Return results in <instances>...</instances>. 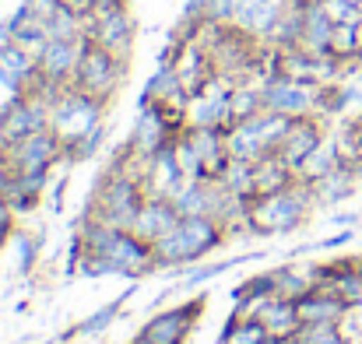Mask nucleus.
I'll return each mask as SVG.
<instances>
[{
  "mask_svg": "<svg viewBox=\"0 0 362 344\" xmlns=\"http://www.w3.org/2000/svg\"><path fill=\"white\" fill-rule=\"evenodd\" d=\"M229 242V229L211 218V215H183V222L169 235H162L155 246V263L158 271H176L187 274L194 263H201L204 256H211L215 249H222Z\"/></svg>",
  "mask_w": 362,
  "mask_h": 344,
  "instance_id": "1",
  "label": "nucleus"
},
{
  "mask_svg": "<svg viewBox=\"0 0 362 344\" xmlns=\"http://www.w3.org/2000/svg\"><path fill=\"white\" fill-rule=\"evenodd\" d=\"M211 194H215V179H187L173 201L180 215H211Z\"/></svg>",
  "mask_w": 362,
  "mask_h": 344,
  "instance_id": "25",
  "label": "nucleus"
},
{
  "mask_svg": "<svg viewBox=\"0 0 362 344\" xmlns=\"http://www.w3.org/2000/svg\"><path fill=\"white\" fill-rule=\"evenodd\" d=\"M327 137H331V130H327V119L324 116H296L288 123V134H285V141H281V148L274 155L288 169H299Z\"/></svg>",
  "mask_w": 362,
  "mask_h": 344,
  "instance_id": "11",
  "label": "nucleus"
},
{
  "mask_svg": "<svg viewBox=\"0 0 362 344\" xmlns=\"http://www.w3.org/2000/svg\"><path fill=\"white\" fill-rule=\"evenodd\" d=\"M49 186V176H32V172H11L4 183H0V194L7 201V208L14 215H32L42 201Z\"/></svg>",
  "mask_w": 362,
  "mask_h": 344,
  "instance_id": "17",
  "label": "nucleus"
},
{
  "mask_svg": "<svg viewBox=\"0 0 362 344\" xmlns=\"http://www.w3.org/2000/svg\"><path fill=\"white\" fill-rule=\"evenodd\" d=\"M127 74H130V60H120L110 49H103L99 42L85 39V49H81V60H78V71H74L71 85L81 88L85 95L113 106V99L127 85Z\"/></svg>",
  "mask_w": 362,
  "mask_h": 344,
  "instance_id": "4",
  "label": "nucleus"
},
{
  "mask_svg": "<svg viewBox=\"0 0 362 344\" xmlns=\"http://www.w3.org/2000/svg\"><path fill=\"white\" fill-rule=\"evenodd\" d=\"M362 176L352 169V165H338L334 172H327L324 179H317L313 183V190H317V204L320 208H334V204H345L349 197H356V190H359Z\"/></svg>",
  "mask_w": 362,
  "mask_h": 344,
  "instance_id": "20",
  "label": "nucleus"
},
{
  "mask_svg": "<svg viewBox=\"0 0 362 344\" xmlns=\"http://www.w3.org/2000/svg\"><path fill=\"white\" fill-rule=\"evenodd\" d=\"M117 7H130V0H92V14H99V11H117Z\"/></svg>",
  "mask_w": 362,
  "mask_h": 344,
  "instance_id": "36",
  "label": "nucleus"
},
{
  "mask_svg": "<svg viewBox=\"0 0 362 344\" xmlns=\"http://www.w3.org/2000/svg\"><path fill=\"white\" fill-rule=\"evenodd\" d=\"M352 239H356V229H338L334 235H331V239H324L317 249H338V246H349Z\"/></svg>",
  "mask_w": 362,
  "mask_h": 344,
  "instance_id": "33",
  "label": "nucleus"
},
{
  "mask_svg": "<svg viewBox=\"0 0 362 344\" xmlns=\"http://www.w3.org/2000/svg\"><path fill=\"white\" fill-rule=\"evenodd\" d=\"M42 71L35 64V57L14 42L0 39V85L7 88V95H32L42 85Z\"/></svg>",
  "mask_w": 362,
  "mask_h": 344,
  "instance_id": "12",
  "label": "nucleus"
},
{
  "mask_svg": "<svg viewBox=\"0 0 362 344\" xmlns=\"http://www.w3.org/2000/svg\"><path fill=\"white\" fill-rule=\"evenodd\" d=\"M222 183L229 190H236L243 197H257V176H253V162H243V158H229L226 172H222Z\"/></svg>",
  "mask_w": 362,
  "mask_h": 344,
  "instance_id": "29",
  "label": "nucleus"
},
{
  "mask_svg": "<svg viewBox=\"0 0 362 344\" xmlns=\"http://www.w3.org/2000/svg\"><path fill=\"white\" fill-rule=\"evenodd\" d=\"M81 49H85V39H49L35 53V64H39L46 81L71 85L74 71H78V60H81Z\"/></svg>",
  "mask_w": 362,
  "mask_h": 344,
  "instance_id": "13",
  "label": "nucleus"
},
{
  "mask_svg": "<svg viewBox=\"0 0 362 344\" xmlns=\"http://www.w3.org/2000/svg\"><path fill=\"white\" fill-rule=\"evenodd\" d=\"M64 7H71L74 14H81V18H92V0H60Z\"/></svg>",
  "mask_w": 362,
  "mask_h": 344,
  "instance_id": "35",
  "label": "nucleus"
},
{
  "mask_svg": "<svg viewBox=\"0 0 362 344\" xmlns=\"http://www.w3.org/2000/svg\"><path fill=\"white\" fill-rule=\"evenodd\" d=\"M176 141L165 144L158 155H151V165H148V176H144V194L148 197H176L183 190V183L190 179L183 172L180 158H176Z\"/></svg>",
  "mask_w": 362,
  "mask_h": 344,
  "instance_id": "14",
  "label": "nucleus"
},
{
  "mask_svg": "<svg viewBox=\"0 0 362 344\" xmlns=\"http://www.w3.org/2000/svg\"><path fill=\"white\" fill-rule=\"evenodd\" d=\"M106 134H110V126H106V123H99V126H92L88 134H81V137H74V141H64V165L71 169V165L92 162V158L103 151Z\"/></svg>",
  "mask_w": 362,
  "mask_h": 344,
  "instance_id": "24",
  "label": "nucleus"
},
{
  "mask_svg": "<svg viewBox=\"0 0 362 344\" xmlns=\"http://www.w3.org/2000/svg\"><path fill=\"white\" fill-rule=\"evenodd\" d=\"M250 295H274V271H264V274H250L246 281H240L229 299L240 302V299H250Z\"/></svg>",
  "mask_w": 362,
  "mask_h": 344,
  "instance_id": "31",
  "label": "nucleus"
},
{
  "mask_svg": "<svg viewBox=\"0 0 362 344\" xmlns=\"http://www.w3.org/2000/svg\"><path fill=\"white\" fill-rule=\"evenodd\" d=\"M260 324L267 327L271 338H281V341H292L299 331H303V316H299V302L296 299H281V295H271V302L264 306L260 313Z\"/></svg>",
  "mask_w": 362,
  "mask_h": 344,
  "instance_id": "19",
  "label": "nucleus"
},
{
  "mask_svg": "<svg viewBox=\"0 0 362 344\" xmlns=\"http://www.w3.org/2000/svg\"><path fill=\"white\" fill-rule=\"evenodd\" d=\"M42 242H46V229L42 225L32 232H14V249H18V271L21 274H32L35 271V260H39Z\"/></svg>",
  "mask_w": 362,
  "mask_h": 344,
  "instance_id": "28",
  "label": "nucleus"
},
{
  "mask_svg": "<svg viewBox=\"0 0 362 344\" xmlns=\"http://www.w3.org/2000/svg\"><path fill=\"white\" fill-rule=\"evenodd\" d=\"M180 222H183V215H180V208H176L173 197H144V204L137 211V222H134V232L141 239H148V242H158L162 235H169Z\"/></svg>",
  "mask_w": 362,
  "mask_h": 344,
  "instance_id": "15",
  "label": "nucleus"
},
{
  "mask_svg": "<svg viewBox=\"0 0 362 344\" xmlns=\"http://www.w3.org/2000/svg\"><path fill=\"white\" fill-rule=\"evenodd\" d=\"M253 176H257V197L288 190V186L296 183V169H288L278 155H267V158L253 162Z\"/></svg>",
  "mask_w": 362,
  "mask_h": 344,
  "instance_id": "21",
  "label": "nucleus"
},
{
  "mask_svg": "<svg viewBox=\"0 0 362 344\" xmlns=\"http://www.w3.org/2000/svg\"><path fill=\"white\" fill-rule=\"evenodd\" d=\"M106 109H110L106 102H99V99L85 95L81 88L67 85V88L53 99V106H49V126H53L64 141H74V137L88 134L92 126L106 123Z\"/></svg>",
  "mask_w": 362,
  "mask_h": 344,
  "instance_id": "6",
  "label": "nucleus"
},
{
  "mask_svg": "<svg viewBox=\"0 0 362 344\" xmlns=\"http://www.w3.org/2000/svg\"><path fill=\"white\" fill-rule=\"evenodd\" d=\"M349 313L345 299L334 292V288H313L299 299V316L303 324H341V316Z\"/></svg>",
  "mask_w": 362,
  "mask_h": 344,
  "instance_id": "18",
  "label": "nucleus"
},
{
  "mask_svg": "<svg viewBox=\"0 0 362 344\" xmlns=\"http://www.w3.org/2000/svg\"><path fill=\"white\" fill-rule=\"evenodd\" d=\"M144 183L117 172L113 165H106L95 179V190L85 204V218H95V222H106L113 229H134L137 222V211L144 204Z\"/></svg>",
  "mask_w": 362,
  "mask_h": 344,
  "instance_id": "3",
  "label": "nucleus"
},
{
  "mask_svg": "<svg viewBox=\"0 0 362 344\" xmlns=\"http://www.w3.org/2000/svg\"><path fill=\"white\" fill-rule=\"evenodd\" d=\"M317 99H320V85L317 81H303V78H288V74H278V78H267L260 85V102L264 109L281 116H320L317 109Z\"/></svg>",
  "mask_w": 362,
  "mask_h": 344,
  "instance_id": "7",
  "label": "nucleus"
},
{
  "mask_svg": "<svg viewBox=\"0 0 362 344\" xmlns=\"http://www.w3.org/2000/svg\"><path fill=\"white\" fill-rule=\"evenodd\" d=\"M21 7H28V11L35 14V18L49 21V18H53V14H57V11H60L64 4H60V0H21Z\"/></svg>",
  "mask_w": 362,
  "mask_h": 344,
  "instance_id": "32",
  "label": "nucleus"
},
{
  "mask_svg": "<svg viewBox=\"0 0 362 344\" xmlns=\"http://www.w3.org/2000/svg\"><path fill=\"white\" fill-rule=\"evenodd\" d=\"M137 18L130 7H117V11H99L92 18H85V39L99 42L103 49H110L120 60H134L137 49Z\"/></svg>",
  "mask_w": 362,
  "mask_h": 344,
  "instance_id": "8",
  "label": "nucleus"
},
{
  "mask_svg": "<svg viewBox=\"0 0 362 344\" xmlns=\"http://www.w3.org/2000/svg\"><path fill=\"white\" fill-rule=\"evenodd\" d=\"M7 162L14 172H32V176H53L57 165H64V137L53 126H42L14 144L4 148ZM67 169V165H64Z\"/></svg>",
  "mask_w": 362,
  "mask_h": 344,
  "instance_id": "5",
  "label": "nucleus"
},
{
  "mask_svg": "<svg viewBox=\"0 0 362 344\" xmlns=\"http://www.w3.org/2000/svg\"><path fill=\"white\" fill-rule=\"evenodd\" d=\"M46 35H49V39H85V18L74 14L71 7H60V11L46 21Z\"/></svg>",
  "mask_w": 362,
  "mask_h": 344,
  "instance_id": "30",
  "label": "nucleus"
},
{
  "mask_svg": "<svg viewBox=\"0 0 362 344\" xmlns=\"http://www.w3.org/2000/svg\"><path fill=\"white\" fill-rule=\"evenodd\" d=\"M317 285H313V274H310V267H274V295H281V299H303L306 292H313Z\"/></svg>",
  "mask_w": 362,
  "mask_h": 344,
  "instance_id": "26",
  "label": "nucleus"
},
{
  "mask_svg": "<svg viewBox=\"0 0 362 344\" xmlns=\"http://www.w3.org/2000/svg\"><path fill=\"white\" fill-rule=\"evenodd\" d=\"M317 208H320V204H317L313 183H306V179L296 176V183H292L288 190L253 197L250 232H253V235H285V232H296L310 222V215H313Z\"/></svg>",
  "mask_w": 362,
  "mask_h": 344,
  "instance_id": "2",
  "label": "nucleus"
},
{
  "mask_svg": "<svg viewBox=\"0 0 362 344\" xmlns=\"http://www.w3.org/2000/svg\"><path fill=\"white\" fill-rule=\"evenodd\" d=\"M338 165H341V151H338V141H334V134H331V137L296 169V176L306 179V183H317V179H324L327 172H334Z\"/></svg>",
  "mask_w": 362,
  "mask_h": 344,
  "instance_id": "23",
  "label": "nucleus"
},
{
  "mask_svg": "<svg viewBox=\"0 0 362 344\" xmlns=\"http://www.w3.org/2000/svg\"><path fill=\"white\" fill-rule=\"evenodd\" d=\"M0 39L4 42H14V46H21V49H28L32 57L49 42V35H46V21L42 18H35L28 7H14L11 14H7V21L0 25Z\"/></svg>",
  "mask_w": 362,
  "mask_h": 344,
  "instance_id": "16",
  "label": "nucleus"
},
{
  "mask_svg": "<svg viewBox=\"0 0 362 344\" xmlns=\"http://www.w3.org/2000/svg\"><path fill=\"white\" fill-rule=\"evenodd\" d=\"M264 109L260 102V85H236L233 88V99H229V126H236L243 119L257 116Z\"/></svg>",
  "mask_w": 362,
  "mask_h": 344,
  "instance_id": "27",
  "label": "nucleus"
},
{
  "mask_svg": "<svg viewBox=\"0 0 362 344\" xmlns=\"http://www.w3.org/2000/svg\"><path fill=\"white\" fill-rule=\"evenodd\" d=\"M134 292H137V281H130V288H127L123 295H117L113 302H106V306H99L92 316H85V320L78 324V338H103V334L117 324V316L123 313V302H127Z\"/></svg>",
  "mask_w": 362,
  "mask_h": 344,
  "instance_id": "22",
  "label": "nucleus"
},
{
  "mask_svg": "<svg viewBox=\"0 0 362 344\" xmlns=\"http://www.w3.org/2000/svg\"><path fill=\"white\" fill-rule=\"evenodd\" d=\"M49 126V102L39 95H7L0 106V148Z\"/></svg>",
  "mask_w": 362,
  "mask_h": 344,
  "instance_id": "10",
  "label": "nucleus"
},
{
  "mask_svg": "<svg viewBox=\"0 0 362 344\" xmlns=\"http://www.w3.org/2000/svg\"><path fill=\"white\" fill-rule=\"evenodd\" d=\"M359 218H362V211H338V215L331 218V225H334V229H356Z\"/></svg>",
  "mask_w": 362,
  "mask_h": 344,
  "instance_id": "34",
  "label": "nucleus"
},
{
  "mask_svg": "<svg viewBox=\"0 0 362 344\" xmlns=\"http://www.w3.org/2000/svg\"><path fill=\"white\" fill-rule=\"evenodd\" d=\"M204 309H208V295H194L187 302H176L169 309H158L155 316H148V324L141 331L155 344H187L190 334L197 331Z\"/></svg>",
  "mask_w": 362,
  "mask_h": 344,
  "instance_id": "9",
  "label": "nucleus"
}]
</instances>
